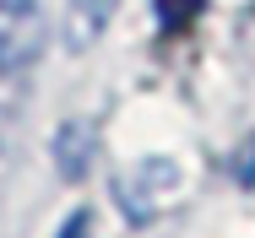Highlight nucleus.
Masks as SVG:
<instances>
[{
  "label": "nucleus",
  "mask_w": 255,
  "mask_h": 238,
  "mask_svg": "<svg viewBox=\"0 0 255 238\" xmlns=\"http://www.w3.org/2000/svg\"><path fill=\"white\" fill-rule=\"evenodd\" d=\"M120 0H65V49H87L98 44L114 22Z\"/></svg>",
  "instance_id": "f03ea898"
},
{
  "label": "nucleus",
  "mask_w": 255,
  "mask_h": 238,
  "mask_svg": "<svg viewBox=\"0 0 255 238\" xmlns=\"http://www.w3.org/2000/svg\"><path fill=\"white\" fill-rule=\"evenodd\" d=\"M54 238H93V211H87V206H76V211L60 222V233H54Z\"/></svg>",
  "instance_id": "7ed1b4c3"
},
{
  "label": "nucleus",
  "mask_w": 255,
  "mask_h": 238,
  "mask_svg": "<svg viewBox=\"0 0 255 238\" xmlns=\"http://www.w3.org/2000/svg\"><path fill=\"white\" fill-rule=\"evenodd\" d=\"M44 49V16L33 0H0V71L27 65Z\"/></svg>",
  "instance_id": "f257e3e1"
}]
</instances>
